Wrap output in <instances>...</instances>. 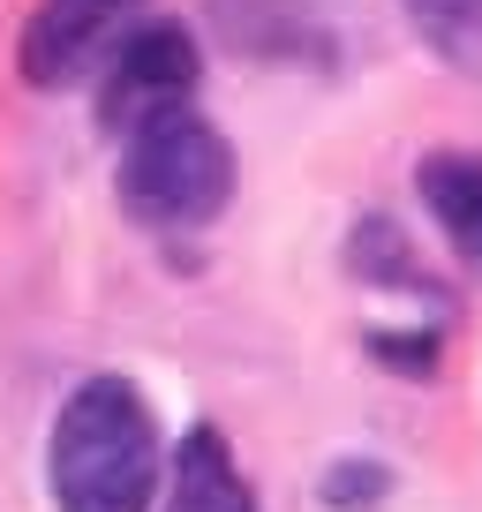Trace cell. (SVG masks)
I'll list each match as a JSON object with an SVG mask.
<instances>
[{
  "mask_svg": "<svg viewBox=\"0 0 482 512\" xmlns=\"http://www.w3.org/2000/svg\"><path fill=\"white\" fill-rule=\"evenodd\" d=\"M159 422L129 377H83L53 415L46 482L61 512H151L159 505Z\"/></svg>",
  "mask_w": 482,
  "mask_h": 512,
  "instance_id": "1",
  "label": "cell"
},
{
  "mask_svg": "<svg viewBox=\"0 0 482 512\" xmlns=\"http://www.w3.org/2000/svg\"><path fill=\"white\" fill-rule=\"evenodd\" d=\"M234 204V144L204 113H166V121L136 128L121 144V211L159 234H189L211 226Z\"/></svg>",
  "mask_w": 482,
  "mask_h": 512,
  "instance_id": "2",
  "label": "cell"
},
{
  "mask_svg": "<svg viewBox=\"0 0 482 512\" xmlns=\"http://www.w3.org/2000/svg\"><path fill=\"white\" fill-rule=\"evenodd\" d=\"M196 76H204V53H196V38L181 23H136L98 61V128L129 144L136 128L166 121V113H189Z\"/></svg>",
  "mask_w": 482,
  "mask_h": 512,
  "instance_id": "3",
  "label": "cell"
},
{
  "mask_svg": "<svg viewBox=\"0 0 482 512\" xmlns=\"http://www.w3.org/2000/svg\"><path fill=\"white\" fill-rule=\"evenodd\" d=\"M136 23H144V0H38L23 23V83L61 91V83L91 76Z\"/></svg>",
  "mask_w": 482,
  "mask_h": 512,
  "instance_id": "4",
  "label": "cell"
},
{
  "mask_svg": "<svg viewBox=\"0 0 482 512\" xmlns=\"http://www.w3.org/2000/svg\"><path fill=\"white\" fill-rule=\"evenodd\" d=\"M415 196H422V211L437 219L445 249L460 256V272L482 279V151H460V144L422 151Z\"/></svg>",
  "mask_w": 482,
  "mask_h": 512,
  "instance_id": "5",
  "label": "cell"
},
{
  "mask_svg": "<svg viewBox=\"0 0 482 512\" xmlns=\"http://www.w3.org/2000/svg\"><path fill=\"white\" fill-rule=\"evenodd\" d=\"M166 512H257V490L211 422H196L166 460Z\"/></svg>",
  "mask_w": 482,
  "mask_h": 512,
  "instance_id": "6",
  "label": "cell"
},
{
  "mask_svg": "<svg viewBox=\"0 0 482 512\" xmlns=\"http://www.w3.org/2000/svg\"><path fill=\"white\" fill-rule=\"evenodd\" d=\"M347 256H354V279H370V287H400V294H422V302H437V279L415 264V249H407L400 226L362 219V226H354V241H347Z\"/></svg>",
  "mask_w": 482,
  "mask_h": 512,
  "instance_id": "7",
  "label": "cell"
},
{
  "mask_svg": "<svg viewBox=\"0 0 482 512\" xmlns=\"http://www.w3.org/2000/svg\"><path fill=\"white\" fill-rule=\"evenodd\" d=\"M422 46L452 61L460 76H482V0H407Z\"/></svg>",
  "mask_w": 482,
  "mask_h": 512,
  "instance_id": "8",
  "label": "cell"
},
{
  "mask_svg": "<svg viewBox=\"0 0 482 512\" xmlns=\"http://www.w3.org/2000/svg\"><path fill=\"white\" fill-rule=\"evenodd\" d=\"M392 497V475L377 460H339L332 475H324V505L332 512H377Z\"/></svg>",
  "mask_w": 482,
  "mask_h": 512,
  "instance_id": "9",
  "label": "cell"
},
{
  "mask_svg": "<svg viewBox=\"0 0 482 512\" xmlns=\"http://www.w3.org/2000/svg\"><path fill=\"white\" fill-rule=\"evenodd\" d=\"M370 354L385 369H400V377H430L437 354H445V339L437 332H370Z\"/></svg>",
  "mask_w": 482,
  "mask_h": 512,
  "instance_id": "10",
  "label": "cell"
}]
</instances>
